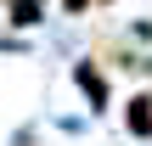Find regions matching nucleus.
<instances>
[{
    "label": "nucleus",
    "instance_id": "nucleus-1",
    "mask_svg": "<svg viewBox=\"0 0 152 146\" xmlns=\"http://www.w3.org/2000/svg\"><path fill=\"white\" fill-rule=\"evenodd\" d=\"M79 90L90 96V107H107V73H102V62H96V56H85V62H79Z\"/></svg>",
    "mask_w": 152,
    "mask_h": 146
},
{
    "label": "nucleus",
    "instance_id": "nucleus-5",
    "mask_svg": "<svg viewBox=\"0 0 152 146\" xmlns=\"http://www.w3.org/2000/svg\"><path fill=\"white\" fill-rule=\"evenodd\" d=\"M96 6H107V0H96Z\"/></svg>",
    "mask_w": 152,
    "mask_h": 146
},
{
    "label": "nucleus",
    "instance_id": "nucleus-4",
    "mask_svg": "<svg viewBox=\"0 0 152 146\" xmlns=\"http://www.w3.org/2000/svg\"><path fill=\"white\" fill-rule=\"evenodd\" d=\"M90 6H96V0H62V11H68V17H85Z\"/></svg>",
    "mask_w": 152,
    "mask_h": 146
},
{
    "label": "nucleus",
    "instance_id": "nucleus-2",
    "mask_svg": "<svg viewBox=\"0 0 152 146\" xmlns=\"http://www.w3.org/2000/svg\"><path fill=\"white\" fill-rule=\"evenodd\" d=\"M124 129L130 135H152V96H135L124 107Z\"/></svg>",
    "mask_w": 152,
    "mask_h": 146
},
{
    "label": "nucleus",
    "instance_id": "nucleus-3",
    "mask_svg": "<svg viewBox=\"0 0 152 146\" xmlns=\"http://www.w3.org/2000/svg\"><path fill=\"white\" fill-rule=\"evenodd\" d=\"M39 11H45L39 0H11V28H34V23H39Z\"/></svg>",
    "mask_w": 152,
    "mask_h": 146
}]
</instances>
